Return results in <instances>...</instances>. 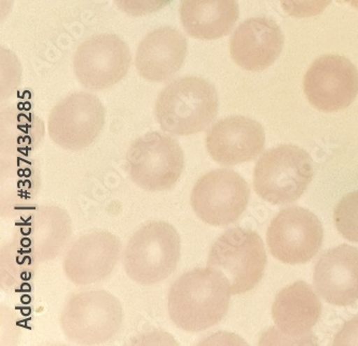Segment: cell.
<instances>
[{"label": "cell", "instance_id": "cell-19", "mask_svg": "<svg viewBox=\"0 0 358 346\" xmlns=\"http://www.w3.org/2000/svg\"><path fill=\"white\" fill-rule=\"evenodd\" d=\"M71 222L63 209L54 206L38 208L22 229V245L36 261H50L63 251L71 236Z\"/></svg>", "mask_w": 358, "mask_h": 346}, {"label": "cell", "instance_id": "cell-18", "mask_svg": "<svg viewBox=\"0 0 358 346\" xmlns=\"http://www.w3.org/2000/svg\"><path fill=\"white\" fill-rule=\"evenodd\" d=\"M187 54V41L176 28H157L140 42L136 68L143 79L164 82L181 69Z\"/></svg>", "mask_w": 358, "mask_h": 346}, {"label": "cell", "instance_id": "cell-1", "mask_svg": "<svg viewBox=\"0 0 358 346\" xmlns=\"http://www.w3.org/2000/svg\"><path fill=\"white\" fill-rule=\"evenodd\" d=\"M225 280L211 268L185 272L170 287L168 313L180 329L200 333L219 324L231 303Z\"/></svg>", "mask_w": 358, "mask_h": 346}, {"label": "cell", "instance_id": "cell-13", "mask_svg": "<svg viewBox=\"0 0 358 346\" xmlns=\"http://www.w3.org/2000/svg\"><path fill=\"white\" fill-rule=\"evenodd\" d=\"M119 237L106 230H95L73 242L64 259L66 277L76 285H91L107 279L119 261Z\"/></svg>", "mask_w": 358, "mask_h": 346}, {"label": "cell", "instance_id": "cell-3", "mask_svg": "<svg viewBox=\"0 0 358 346\" xmlns=\"http://www.w3.org/2000/svg\"><path fill=\"white\" fill-rule=\"evenodd\" d=\"M181 241L177 229L167 222L154 221L138 229L126 245V275L140 285H154L177 269Z\"/></svg>", "mask_w": 358, "mask_h": 346}, {"label": "cell", "instance_id": "cell-17", "mask_svg": "<svg viewBox=\"0 0 358 346\" xmlns=\"http://www.w3.org/2000/svg\"><path fill=\"white\" fill-rule=\"evenodd\" d=\"M321 314V301L307 283L296 282L283 288L272 305V317L284 338L280 342L305 344Z\"/></svg>", "mask_w": 358, "mask_h": 346}, {"label": "cell", "instance_id": "cell-4", "mask_svg": "<svg viewBox=\"0 0 358 346\" xmlns=\"http://www.w3.org/2000/svg\"><path fill=\"white\" fill-rule=\"evenodd\" d=\"M314 177L311 156L292 144L268 150L254 170V189L272 205L295 203L307 191Z\"/></svg>", "mask_w": 358, "mask_h": 346}, {"label": "cell", "instance_id": "cell-8", "mask_svg": "<svg viewBox=\"0 0 358 346\" xmlns=\"http://www.w3.org/2000/svg\"><path fill=\"white\" fill-rule=\"evenodd\" d=\"M250 187L234 170L208 172L192 189L191 205L201 221L212 226L235 223L247 209Z\"/></svg>", "mask_w": 358, "mask_h": 346}, {"label": "cell", "instance_id": "cell-11", "mask_svg": "<svg viewBox=\"0 0 358 346\" xmlns=\"http://www.w3.org/2000/svg\"><path fill=\"white\" fill-rule=\"evenodd\" d=\"M131 50L113 34L89 38L76 51L73 70L78 81L91 91L109 89L127 75Z\"/></svg>", "mask_w": 358, "mask_h": 346}, {"label": "cell", "instance_id": "cell-7", "mask_svg": "<svg viewBox=\"0 0 358 346\" xmlns=\"http://www.w3.org/2000/svg\"><path fill=\"white\" fill-rule=\"evenodd\" d=\"M126 161L131 181L149 192L173 189L185 167L183 150L177 140L157 131L136 139L128 150Z\"/></svg>", "mask_w": 358, "mask_h": 346}, {"label": "cell", "instance_id": "cell-16", "mask_svg": "<svg viewBox=\"0 0 358 346\" xmlns=\"http://www.w3.org/2000/svg\"><path fill=\"white\" fill-rule=\"evenodd\" d=\"M314 285L331 305L348 307L358 301V249L342 244L328 250L314 268Z\"/></svg>", "mask_w": 358, "mask_h": 346}, {"label": "cell", "instance_id": "cell-10", "mask_svg": "<svg viewBox=\"0 0 358 346\" xmlns=\"http://www.w3.org/2000/svg\"><path fill=\"white\" fill-rule=\"evenodd\" d=\"M323 239V226L317 215L299 207L282 210L267 231L270 253L289 265L311 261L319 253Z\"/></svg>", "mask_w": 358, "mask_h": 346}, {"label": "cell", "instance_id": "cell-23", "mask_svg": "<svg viewBox=\"0 0 358 346\" xmlns=\"http://www.w3.org/2000/svg\"><path fill=\"white\" fill-rule=\"evenodd\" d=\"M173 0H114L121 11L131 17H143L159 11L169 6Z\"/></svg>", "mask_w": 358, "mask_h": 346}, {"label": "cell", "instance_id": "cell-14", "mask_svg": "<svg viewBox=\"0 0 358 346\" xmlns=\"http://www.w3.org/2000/svg\"><path fill=\"white\" fill-rule=\"evenodd\" d=\"M265 131L259 122L236 115L220 120L207 134L206 145L214 161L236 166L257 157L265 147Z\"/></svg>", "mask_w": 358, "mask_h": 346}, {"label": "cell", "instance_id": "cell-5", "mask_svg": "<svg viewBox=\"0 0 358 346\" xmlns=\"http://www.w3.org/2000/svg\"><path fill=\"white\" fill-rule=\"evenodd\" d=\"M267 265L263 240L255 231L231 228L210 250L207 267L222 275L231 295L251 291L261 282Z\"/></svg>", "mask_w": 358, "mask_h": 346}, {"label": "cell", "instance_id": "cell-25", "mask_svg": "<svg viewBox=\"0 0 358 346\" xmlns=\"http://www.w3.org/2000/svg\"><path fill=\"white\" fill-rule=\"evenodd\" d=\"M345 3H349L352 7L355 8V9H358V0H343Z\"/></svg>", "mask_w": 358, "mask_h": 346}, {"label": "cell", "instance_id": "cell-20", "mask_svg": "<svg viewBox=\"0 0 358 346\" xmlns=\"http://www.w3.org/2000/svg\"><path fill=\"white\" fill-rule=\"evenodd\" d=\"M238 0H182L184 31L200 40H217L231 33L239 19Z\"/></svg>", "mask_w": 358, "mask_h": 346}, {"label": "cell", "instance_id": "cell-24", "mask_svg": "<svg viewBox=\"0 0 358 346\" xmlns=\"http://www.w3.org/2000/svg\"><path fill=\"white\" fill-rule=\"evenodd\" d=\"M334 345H358V315L345 324L336 336Z\"/></svg>", "mask_w": 358, "mask_h": 346}, {"label": "cell", "instance_id": "cell-22", "mask_svg": "<svg viewBox=\"0 0 358 346\" xmlns=\"http://www.w3.org/2000/svg\"><path fill=\"white\" fill-rule=\"evenodd\" d=\"M286 13L297 19L317 17L321 14L331 0H280Z\"/></svg>", "mask_w": 358, "mask_h": 346}, {"label": "cell", "instance_id": "cell-15", "mask_svg": "<svg viewBox=\"0 0 358 346\" xmlns=\"http://www.w3.org/2000/svg\"><path fill=\"white\" fill-rule=\"evenodd\" d=\"M281 28L269 17L242 22L231 38V55L242 69L261 71L273 65L283 50Z\"/></svg>", "mask_w": 358, "mask_h": 346}, {"label": "cell", "instance_id": "cell-9", "mask_svg": "<svg viewBox=\"0 0 358 346\" xmlns=\"http://www.w3.org/2000/svg\"><path fill=\"white\" fill-rule=\"evenodd\" d=\"M106 110L93 94H71L59 101L49 117V135L59 147L81 151L90 147L103 131Z\"/></svg>", "mask_w": 358, "mask_h": 346}, {"label": "cell", "instance_id": "cell-12", "mask_svg": "<svg viewBox=\"0 0 358 346\" xmlns=\"http://www.w3.org/2000/svg\"><path fill=\"white\" fill-rule=\"evenodd\" d=\"M303 91L309 103L320 111L347 109L358 95L357 68L343 56H321L308 69Z\"/></svg>", "mask_w": 358, "mask_h": 346}, {"label": "cell", "instance_id": "cell-2", "mask_svg": "<svg viewBox=\"0 0 358 346\" xmlns=\"http://www.w3.org/2000/svg\"><path fill=\"white\" fill-rule=\"evenodd\" d=\"M219 97L207 80L184 77L168 84L155 103V117L162 129L176 136L205 131L217 117Z\"/></svg>", "mask_w": 358, "mask_h": 346}, {"label": "cell", "instance_id": "cell-21", "mask_svg": "<svg viewBox=\"0 0 358 346\" xmlns=\"http://www.w3.org/2000/svg\"><path fill=\"white\" fill-rule=\"evenodd\" d=\"M334 221L342 237L358 243V189L340 200L334 211Z\"/></svg>", "mask_w": 358, "mask_h": 346}, {"label": "cell", "instance_id": "cell-6", "mask_svg": "<svg viewBox=\"0 0 358 346\" xmlns=\"http://www.w3.org/2000/svg\"><path fill=\"white\" fill-rule=\"evenodd\" d=\"M123 324L121 302L109 291H81L68 300L61 326L68 340L78 345H99L119 333Z\"/></svg>", "mask_w": 358, "mask_h": 346}]
</instances>
